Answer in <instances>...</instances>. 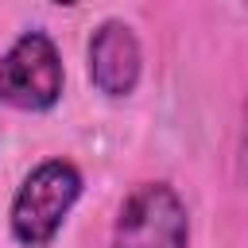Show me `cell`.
<instances>
[{"label":"cell","instance_id":"cell-2","mask_svg":"<svg viewBox=\"0 0 248 248\" xmlns=\"http://www.w3.org/2000/svg\"><path fill=\"white\" fill-rule=\"evenodd\" d=\"M190 217L174 186L143 182L136 186L116 217L112 248H186Z\"/></svg>","mask_w":248,"mask_h":248},{"label":"cell","instance_id":"cell-4","mask_svg":"<svg viewBox=\"0 0 248 248\" xmlns=\"http://www.w3.org/2000/svg\"><path fill=\"white\" fill-rule=\"evenodd\" d=\"M140 66L143 54L132 27L120 19H105L89 39V81L105 97H128L140 81Z\"/></svg>","mask_w":248,"mask_h":248},{"label":"cell","instance_id":"cell-3","mask_svg":"<svg viewBox=\"0 0 248 248\" xmlns=\"http://www.w3.org/2000/svg\"><path fill=\"white\" fill-rule=\"evenodd\" d=\"M62 93V58L43 31H27L0 58V101L12 108H50Z\"/></svg>","mask_w":248,"mask_h":248},{"label":"cell","instance_id":"cell-5","mask_svg":"<svg viewBox=\"0 0 248 248\" xmlns=\"http://www.w3.org/2000/svg\"><path fill=\"white\" fill-rule=\"evenodd\" d=\"M54 4H78V0H54Z\"/></svg>","mask_w":248,"mask_h":248},{"label":"cell","instance_id":"cell-1","mask_svg":"<svg viewBox=\"0 0 248 248\" xmlns=\"http://www.w3.org/2000/svg\"><path fill=\"white\" fill-rule=\"evenodd\" d=\"M81 194V174L74 163L66 159H46L39 163L23 186L16 190V202H12V232L19 244L27 248H43L54 240V232L62 229L66 213L74 209Z\"/></svg>","mask_w":248,"mask_h":248}]
</instances>
